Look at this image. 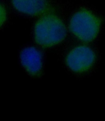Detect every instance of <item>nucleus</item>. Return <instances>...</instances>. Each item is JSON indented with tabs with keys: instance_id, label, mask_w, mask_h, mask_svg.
I'll return each instance as SVG.
<instances>
[{
	"instance_id": "nucleus-1",
	"label": "nucleus",
	"mask_w": 105,
	"mask_h": 121,
	"mask_svg": "<svg viewBox=\"0 0 105 121\" xmlns=\"http://www.w3.org/2000/svg\"><path fill=\"white\" fill-rule=\"evenodd\" d=\"M61 9L51 11L33 20L31 35L35 45L42 49H52L65 45L70 35Z\"/></svg>"
},
{
	"instance_id": "nucleus-2",
	"label": "nucleus",
	"mask_w": 105,
	"mask_h": 121,
	"mask_svg": "<svg viewBox=\"0 0 105 121\" xmlns=\"http://www.w3.org/2000/svg\"><path fill=\"white\" fill-rule=\"evenodd\" d=\"M70 37L77 41L93 44L100 36L103 20L87 5L73 8L66 18Z\"/></svg>"
},
{
	"instance_id": "nucleus-3",
	"label": "nucleus",
	"mask_w": 105,
	"mask_h": 121,
	"mask_svg": "<svg viewBox=\"0 0 105 121\" xmlns=\"http://www.w3.org/2000/svg\"><path fill=\"white\" fill-rule=\"evenodd\" d=\"M63 55L66 68L76 76H85L94 69L97 62V54L92 44L77 41L69 43Z\"/></svg>"
},
{
	"instance_id": "nucleus-4",
	"label": "nucleus",
	"mask_w": 105,
	"mask_h": 121,
	"mask_svg": "<svg viewBox=\"0 0 105 121\" xmlns=\"http://www.w3.org/2000/svg\"><path fill=\"white\" fill-rule=\"evenodd\" d=\"M9 3L18 15L32 20L51 11L61 9L55 0H9Z\"/></svg>"
},
{
	"instance_id": "nucleus-5",
	"label": "nucleus",
	"mask_w": 105,
	"mask_h": 121,
	"mask_svg": "<svg viewBox=\"0 0 105 121\" xmlns=\"http://www.w3.org/2000/svg\"><path fill=\"white\" fill-rule=\"evenodd\" d=\"M20 61L29 75L33 77L42 76L44 69V54L41 48L36 45L23 48L20 53Z\"/></svg>"
},
{
	"instance_id": "nucleus-6",
	"label": "nucleus",
	"mask_w": 105,
	"mask_h": 121,
	"mask_svg": "<svg viewBox=\"0 0 105 121\" xmlns=\"http://www.w3.org/2000/svg\"><path fill=\"white\" fill-rule=\"evenodd\" d=\"M9 17V13L7 6L0 1V29L6 24Z\"/></svg>"
}]
</instances>
